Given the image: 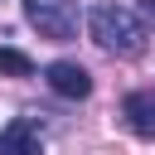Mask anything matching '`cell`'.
I'll list each match as a JSON object with an SVG mask.
<instances>
[{
    "label": "cell",
    "instance_id": "cell-6",
    "mask_svg": "<svg viewBox=\"0 0 155 155\" xmlns=\"http://www.w3.org/2000/svg\"><path fill=\"white\" fill-rule=\"evenodd\" d=\"M0 73H10V78H34V63H29L19 48H0Z\"/></svg>",
    "mask_w": 155,
    "mask_h": 155
},
{
    "label": "cell",
    "instance_id": "cell-5",
    "mask_svg": "<svg viewBox=\"0 0 155 155\" xmlns=\"http://www.w3.org/2000/svg\"><path fill=\"white\" fill-rule=\"evenodd\" d=\"M121 116H126V126L140 140H155V92H126Z\"/></svg>",
    "mask_w": 155,
    "mask_h": 155
},
{
    "label": "cell",
    "instance_id": "cell-1",
    "mask_svg": "<svg viewBox=\"0 0 155 155\" xmlns=\"http://www.w3.org/2000/svg\"><path fill=\"white\" fill-rule=\"evenodd\" d=\"M87 29H92V44L102 53H111V58H140L145 44H150L140 15L126 10V5H92L87 10Z\"/></svg>",
    "mask_w": 155,
    "mask_h": 155
},
{
    "label": "cell",
    "instance_id": "cell-4",
    "mask_svg": "<svg viewBox=\"0 0 155 155\" xmlns=\"http://www.w3.org/2000/svg\"><path fill=\"white\" fill-rule=\"evenodd\" d=\"M0 155H44V131L34 116H15L0 131Z\"/></svg>",
    "mask_w": 155,
    "mask_h": 155
},
{
    "label": "cell",
    "instance_id": "cell-7",
    "mask_svg": "<svg viewBox=\"0 0 155 155\" xmlns=\"http://www.w3.org/2000/svg\"><path fill=\"white\" fill-rule=\"evenodd\" d=\"M140 15H145V19L155 24V0H140Z\"/></svg>",
    "mask_w": 155,
    "mask_h": 155
},
{
    "label": "cell",
    "instance_id": "cell-2",
    "mask_svg": "<svg viewBox=\"0 0 155 155\" xmlns=\"http://www.w3.org/2000/svg\"><path fill=\"white\" fill-rule=\"evenodd\" d=\"M24 19H29V24H34L44 39L68 44V39L78 34L82 10H78V0H24Z\"/></svg>",
    "mask_w": 155,
    "mask_h": 155
},
{
    "label": "cell",
    "instance_id": "cell-3",
    "mask_svg": "<svg viewBox=\"0 0 155 155\" xmlns=\"http://www.w3.org/2000/svg\"><path fill=\"white\" fill-rule=\"evenodd\" d=\"M44 82H48L58 97H68V102H87V97H92V73H87L82 63H73V58L48 63V68H44Z\"/></svg>",
    "mask_w": 155,
    "mask_h": 155
}]
</instances>
